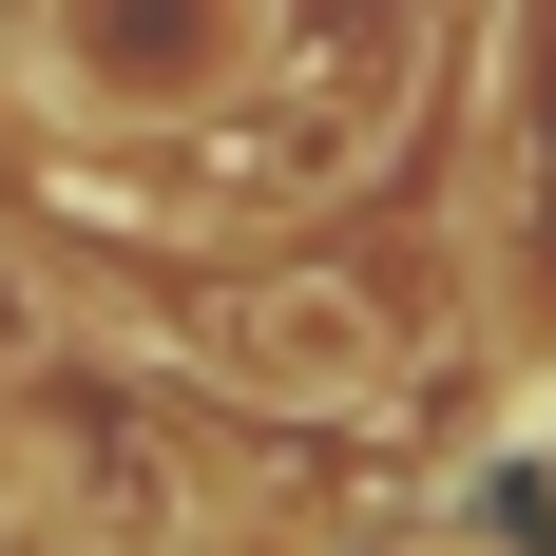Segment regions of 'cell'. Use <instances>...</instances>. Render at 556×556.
I'll return each instance as SVG.
<instances>
[{"label":"cell","mask_w":556,"mask_h":556,"mask_svg":"<svg viewBox=\"0 0 556 556\" xmlns=\"http://www.w3.org/2000/svg\"><path fill=\"white\" fill-rule=\"evenodd\" d=\"M212 365L250 403H288V422H345V403H384L403 384V327L365 307V269H230V307H212Z\"/></svg>","instance_id":"obj_1"},{"label":"cell","mask_w":556,"mask_h":556,"mask_svg":"<svg viewBox=\"0 0 556 556\" xmlns=\"http://www.w3.org/2000/svg\"><path fill=\"white\" fill-rule=\"evenodd\" d=\"M39 58L97 115H212L269 58V0H39Z\"/></svg>","instance_id":"obj_2"},{"label":"cell","mask_w":556,"mask_h":556,"mask_svg":"<svg viewBox=\"0 0 556 556\" xmlns=\"http://www.w3.org/2000/svg\"><path fill=\"white\" fill-rule=\"evenodd\" d=\"M39 345H58V288L20 269V250H0V384H20V365H39Z\"/></svg>","instance_id":"obj_3"}]
</instances>
